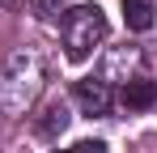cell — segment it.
I'll use <instances>...</instances> for the list:
<instances>
[{
  "mask_svg": "<svg viewBox=\"0 0 157 153\" xmlns=\"http://www.w3.org/2000/svg\"><path fill=\"white\" fill-rule=\"evenodd\" d=\"M110 26H106V13L98 4H77L64 13V47H68V60H85L94 47H102Z\"/></svg>",
  "mask_w": 157,
  "mask_h": 153,
  "instance_id": "1",
  "label": "cell"
},
{
  "mask_svg": "<svg viewBox=\"0 0 157 153\" xmlns=\"http://www.w3.org/2000/svg\"><path fill=\"white\" fill-rule=\"evenodd\" d=\"M77 102L85 106V115H106L110 111V85L98 76H85V81H77Z\"/></svg>",
  "mask_w": 157,
  "mask_h": 153,
  "instance_id": "2",
  "label": "cell"
},
{
  "mask_svg": "<svg viewBox=\"0 0 157 153\" xmlns=\"http://www.w3.org/2000/svg\"><path fill=\"white\" fill-rule=\"evenodd\" d=\"M153 102H157V81L132 76L128 85H123V106H128V111H149Z\"/></svg>",
  "mask_w": 157,
  "mask_h": 153,
  "instance_id": "3",
  "label": "cell"
},
{
  "mask_svg": "<svg viewBox=\"0 0 157 153\" xmlns=\"http://www.w3.org/2000/svg\"><path fill=\"white\" fill-rule=\"evenodd\" d=\"M123 17L132 30H149L153 26V4L149 0H123Z\"/></svg>",
  "mask_w": 157,
  "mask_h": 153,
  "instance_id": "4",
  "label": "cell"
},
{
  "mask_svg": "<svg viewBox=\"0 0 157 153\" xmlns=\"http://www.w3.org/2000/svg\"><path fill=\"white\" fill-rule=\"evenodd\" d=\"M68 128V106L64 102H51L47 106V119H38V132L43 136H55V132H64Z\"/></svg>",
  "mask_w": 157,
  "mask_h": 153,
  "instance_id": "5",
  "label": "cell"
},
{
  "mask_svg": "<svg viewBox=\"0 0 157 153\" xmlns=\"http://www.w3.org/2000/svg\"><path fill=\"white\" fill-rule=\"evenodd\" d=\"M72 153H106L102 140H81V145H72Z\"/></svg>",
  "mask_w": 157,
  "mask_h": 153,
  "instance_id": "6",
  "label": "cell"
},
{
  "mask_svg": "<svg viewBox=\"0 0 157 153\" xmlns=\"http://www.w3.org/2000/svg\"><path fill=\"white\" fill-rule=\"evenodd\" d=\"M55 153H72V149H55Z\"/></svg>",
  "mask_w": 157,
  "mask_h": 153,
  "instance_id": "7",
  "label": "cell"
}]
</instances>
